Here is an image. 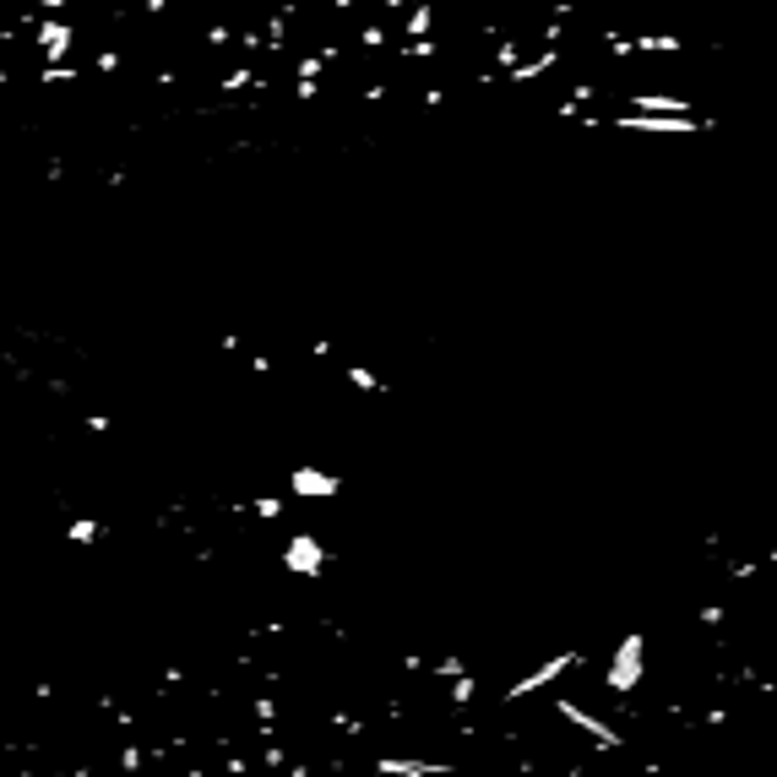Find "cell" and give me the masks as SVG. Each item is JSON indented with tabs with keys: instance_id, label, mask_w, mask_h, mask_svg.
Listing matches in <instances>:
<instances>
[{
	"instance_id": "obj_6",
	"label": "cell",
	"mask_w": 777,
	"mask_h": 777,
	"mask_svg": "<svg viewBox=\"0 0 777 777\" xmlns=\"http://www.w3.org/2000/svg\"><path fill=\"white\" fill-rule=\"evenodd\" d=\"M76 76H82L76 65H54V71H38V82H44V87H60V82H76Z\"/></svg>"
},
{
	"instance_id": "obj_1",
	"label": "cell",
	"mask_w": 777,
	"mask_h": 777,
	"mask_svg": "<svg viewBox=\"0 0 777 777\" xmlns=\"http://www.w3.org/2000/svg\"><path fill=\"white\" fill-rule=\"evenodd\" d=\"M71 49H76V22H71V16H38V27H33V54H38V65H44V71L71 65Z\"/></svg>"
},
{
	"instance_id": "obj_2",
	"label": "cell",
	"mask_w": 777,
	"mask_h": 777,
	"mask_svg": "<svg viewBox=\"0 0 777 777\" xmlns=\"http://www.w3.org/2000/svg\"><path fill=\"white\" fill-rule=\"evenodd\" d=\"M604 125H615V131H647V136H691V131H707L713 120L707 114H609Z\"/></svg>"
},
{
	"instance_id": "obj_8",
	"label": "cell",
	"mask_w": 777,
	"mask_h": 777,
	"mask_svg": "<svg viewBox=\"0 0 777 777\" xmlns=\"http://www.w3.org/2000/svg\"><path fill=\"white\" fill-rule=\"evenodd\" d=\"M141 11H147V16H163V11H169V0H141Z\"/></svg>"
},
{
	"instance_id": "obj_4",
	"label": "cell",
	"mask_w": 777,
	"mask_h": 777,
	"mask_svg": "<svg viewBox=\"0 0 777 777\" xmlns=\"http://www.w3.org/2000/svg\"><path fill=\"white\" fill-rule=\"evenodd\" d=\"M92 71L114 76V71H125V54H120V49H98V54H92Z\"/></svg>"
},
{
	"instance_id": "obj_5",
	"label": "cell",
	"mask_w": 777,
	"mask_h": 777,
	"mask_svg": "<svg viewBox=\"0 0 777 777\" xmlns=\"http://www.w3.org/2000/svg\"><path fill=\"white\" fill-rule=\"evenodd\" d=\"M288 92H294V103H321V98H326V87H321V82H294Z\"/></svg>"
},
{
	"instance_id": "obj_7",
	"label": "cell",
	"mask_w": 777,
	"mask_h": 777,
	"mask_svg": "<svg viewBox=\"0 0 777 777\" xmlns=\"http://www.w3.org/2000/svg\"><path fill=\"white\" fill-rule=\"evenodd\" d=\"M27 5H33V11H44V16H60V11H65V5H76V0H27Z\"/></svg>"
},
{
	"instance_id": "obj_3",
	"label": "cell",
	"mask_w": 777,
	"mask_h": 777,
	"mask_svg": "<svg viewBox=\"0 0 777 777\" xmlns=\"http://www.w3.org/2000/svg\"><path fill=\"white\" fill-rule=\"evenodd\" d=\"M250 87H261V71H256V65H228V71L218 76V92H223V98L250 92Z\"/></svg>"
}]
</instances>
